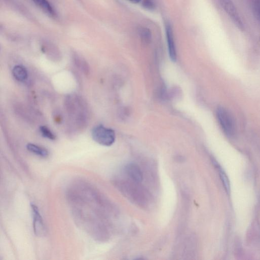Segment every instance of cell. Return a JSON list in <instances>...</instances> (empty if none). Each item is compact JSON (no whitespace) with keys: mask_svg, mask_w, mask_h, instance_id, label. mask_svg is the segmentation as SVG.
I'll return each mask as SVG.
<instances>
[{"mask_svg":"<svg viewBox=\"0 0 260 260\" xmlns=\"http://www.w3.org/2000/svg\"><path fill=\"white\" fill-rule=\"evenodd\" d=\"M165 28L169 57L172 62H176L177 60V54L174 36H173L172 27L169 23L166 24Z\"/></svg>","mask_w":260,"mask_h":260,"instance_id":"8","label":"cell"},{"mask_svg":"<svg viewBox=\"0 0 260 260\" xmlns=\"http://www.w3.org/2000/svg\"><path fill=\"white\" fill-rule=\"evenodd\" d=\"M252 6L255 16L260 21V0H252Z\"/></svg>","mask_w":260,"mask_h":260,"instance_id":"18","label":"cell"},{"mask_svg":"<svg viewBox=\"0 0 260 260\" xmlns=\"http://www.w3.org/2000/svg\"><path fill=\"white\" fill-rule=\"evenodd\" d=\"M65 108L68 115L75 126L81 129L86 127L89 121L87 103L80 96L70 95L65 99Z\"/></svg>","mask_w":260,"mask_h":260,"instance_id":"2","label":"cell"},{"mask_svg":"<svg viewBox=\"0 0 260 260\" xmlns=\"http://www.w3.org/2000/svg\"><path fill=\"white\" fill-rule=\"evenodd\" d=\"M138 34L141 40L145 43H149L152 38L150 31L147 28L140 27L139 28Z\"/></svg>","mask_w":260,"mask_h":260,"instance_id":"16","label":"cell"},{"mask_svg":"<svg viewBox=\"0 0 260 260\" xmlns=\"http://www.w3.org/2000/svg\"><path fill=\"white\" fill-rule=\"evenodd\" d=\"M142 6L148 10H153L156 7L154 0H143Z\"/></svg>","mask_w":260,"mask_h":260,"instance_id":"19","label":"cell"},{"mask_svg":"<svg viewBox=\"0 0 260 260\" xmlns=\"http://www.w3.org/2000/svg\"><path fill=\"white\" fill-rule=\"evenodd\" d=\"M129 1L134 3H138L141 1V0H129Z\"/></svg>","mask_w":260,"mask_h":260,"instance_id":"20","label":"cell"},{"mask_svg":"<svg viewBox=\"0 0 260 260\" xmlns=\"http://www.w3.org/2000/svg\"><path fill=\"white\" fill-rule=\"evenodd\" d=\"M32 1L51 17L54 18L57 17V14L56 10L48 0H32Z\"/></svg>","mask_w":260,"mask_h":260,"instance_id":"11","label":"cell"},{"mask_svg":"<svg viewBox=\"0 0 260 260\" xmlns=\"http://www.w3.org/2000/svg\"><path fill=\"white\" fill-rule=\"evenodd\" d=\"M26 147L30 152L40 157L46 158L49 156V151L45 147L33 143H28Z\"/></svg>","mask_w":260,"mask_h":260,"instance_id":"13","label":"cell"},{"mask_svg":"<svg viewBox=\"0 0 260 260\" xmlns=\"http://www.w3.org/2000/svg\"><path fill=\"white\" fill-rule=\"evenodd\" d=\"M138 184L133 181L116 183L117 187L128 199L137 205L144 206L148 203L149 195Z\"/></svg>","mask_w":260,"mask_h":260,"instance_id":"3","label":"cell"},{"mask_svg":"<svg viewBox=\"0 0 260 260\" xmlns=\"http://www.w3.org/2000/svg\"><path fill=\"white\" fill-rule=\"evenodd\" d=\"M213 163L216 166V168H217L219 173V176L220 177L221 182L223 184V185L225 188V190L227 193L228 194H230V191H231V186H230V183L229 180V178L226 173V172L224 171V170L215 161H213Z\"/></svg>","mask_w":260,"mask_h":260,"instance_id":"15","label":"cell"},{"mask_svg":"<svg viewBox=\"0 0 260 260\" xmlns=\"http://www.w3.org/2000/svg\"><path fill=\"white\" fill-rule=\"evenodd\" d=\"M126 171L128 176L132 181L140 183L143 180V173L139 167L133 163L128 164L126 167Z\"/></svg>","mask_w":260,"mask_h":260,"instance_id":"9","label":"cell"},{"mask_svg":"<svg viewBox=\"0 0 260 260\" xmlns=\"http://www.w3.org/2000/svg\"><path fill=\"white\" fill-rule=\"evenodd\" d=\"M12 75L17 81L23 82L28 77V72L26 68L21 65H17L12 70Z\"/></svg>","mask_w":260,"mask_h":260,"instance_id":"14","label":"cell"},{"mask_svg":"<svg viewBox=\"0 0 260 260\" xmlns=\"http://www.w3.org/2000/svg\"><path fill=\"white\" fill-rule=\"evenodd\" d=\"M33 220V230L37 236H44L46 233V228L42 219L38 207L34 204H31Z\"/></svg>","mask_w":260,"mask_h":260,"instance_id":"7","label":"cell"},{"mask_svg":"<svg viewBox=\"0 0 260 260\" xmlns=\"http://www.w3.org/2000/svg\"><path fill=\"white\" fill-rule=\"evenodd\" d=\"M73 214L79 225L93 238L102 240L106 236L104 216L101 210L103 199L93 187L79 183L68 191Z\"/></svg>","mask_w":260,"mask_h":260,"instance_id":"1","label":"cell"},{"mask_svg":"<svg viewBox=\"0 0 260 260\" xmlns=\"http://www.w3.org/2000/svg\"><path fill=\"white\" fill-rule=\"evenodd\" d=\"M93 140L105 146H111L116 141V133L114 130L99 125L93 128L92 132Z\"/></svg>","mask_w":260,"mask_h":260,"instance_id":"4","label":"cell"},{"mask_svg":"<svg viewBox=\"0 0 260 260\" xmlns=\"http://www.w3.org/2000/svg\"><path fill=\"white\" fill-rule=\"evenodd\" d=\"M40 132L41 135L49 139L55 140L56 139V136L51 131V130L46 126H43L40 127Z\"/></svg>","mask_w":260,"mask_h":260,"instance_id":"17","label":"cell"},{"mask_svg":"<svg viewBox=\"0 0 260 260\" xmlns=\"http://www.w3.org/2000/svg\"><path fill=\"white\" fill-rule=\"evenodd\" d=\"M72 58L77 68L85 75H88L90 72V68L87 62L76 54H74Z\"/></svg>","mask_w":260,"mask_h":260,"instance_id":"12","label":"cell"},{"mask_svg":"<svg viewBox=\"0 0 260 260\" xmlns=\"http://www.w3.org/2000/svg\"><path fill=\"white\" fill-rule=\"evenodd\" d=\"M216 117L224 133L228 137L235 133V124L231 114L223 107H219L216 111Z\"/></svg>","mask_w":260,"mask_h":260,"instance_id":"5","label":"cell"},{"mask_svg":"<svg viewBox=\"0 0 260 260\" xmlns=\"http://www.w3.org/2000/svg\"><path fill=\"white\" fill-rule=\"evenodd\" d=\"M218 1L236 27L240 30L244 31L245 26L243 20L232 0H218Z\"/></svg>","mask_w":260,"mask_h":260,"instance_id":"6","label":"cell"},{"mask_svg":"<svg viewBox=\"0 0 260 260\" xmlns=\"http://www.w3.org/2000/svg\"><path fill=\"white\" fill-rule=\"evenodd\" d=\"M42 50L52 60L58 61L61 59V54L59 49L53 43L45 42L42 45Z\"/></svg>","mask_w":260,"mask_h":260,"instance_id":"10","label":"cell"}]
</instances>
